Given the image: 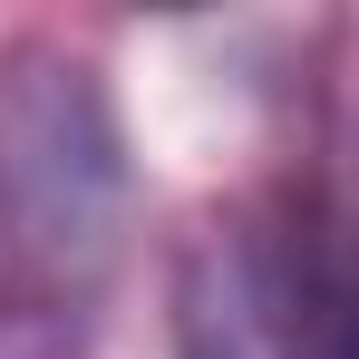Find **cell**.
Segmentation results:
<instances>
[{
  "mask_svg": "<svg viewBox=\"0 0 359 359\" xmlns=\"http://www.w3.org/2000/svg\"><path fill=\"white\" fill-rule=\"evenodd\" d=\"M117 224H126V136L97 68L68 49H10L0 59V262L97 311Z\"/></svg>",
  "mask_w": 359,
  "mask_h": 359,
  "instance_id": "cell-1",
  "label": "cell"
},
{
  "mask_svg": "<svg viewBox=\"0 0 359 359\" xmlns=\"http://www.w3.org/2000/svg\"><path fill=\"white\" fill-rule=\"evenodd\" d=\"M184 359H350V252L282 194H243L184 233Z\"/></svg>",
  "mask_w": 359,
  "mask_h": 359,
  "instance_id": "cell-2",
  "label": "cell"
}]
</instances>
